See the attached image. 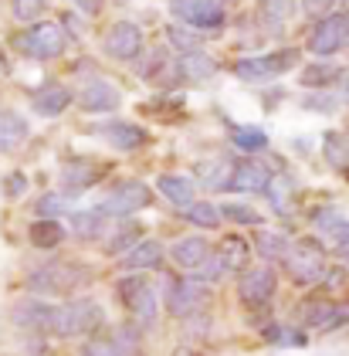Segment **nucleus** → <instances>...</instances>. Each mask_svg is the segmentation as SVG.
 <instances>
[{
  "mask_svg": "<svg viewBox=\"0 0 349 356\" xmlns=\"http://www.w3.org/2000/svg\"><path fill=\"white\" fill-rule=\"evenodd\" d=\"M312 220H316L319 234L332 241V248H339V245H346L349 241V218L343 214V211H336V207H323V211H316V214H312Z\"/></svg>",
  "mask_w": 349,
  "mask_h": 356,
  "instance_id": "16",
  "label": "nucleus"
},
{
  "mask_svg": "<svg viewBox=\"0 0 349 356\" xmlns=\"http://www.w3.org/2000/svg\"><path fill=\"white\" fill-rule=\"evenodd\" d=\"M285 268L292 275V282H298V285L319 282L325 275V248L319 245V241H312V238H302V241H295L292 251H289Z\"/></svg>",
  "mask_w": 349,
  "mask_h": 356,
  "instance_id": "3",
  "label": "nucleus"
},
{
  "mask_svg": "<svg viewBox=\"0 0 349 356\" xmlns=\"http://www.w3.org/2000/svg\"><path fill=\"white\" fill-rule=\"evenodd\" d=\"M275 296V272L271 268H251L241 278V299L247 305H268Z\"/></svg>",
  "mask_w": 349,
  "mask_h": 356,
  "instance_id": "14",
  "label": "nucleus"
},
{
  "mask_svg": "<svg viewBox=\"0 0 349 356\" xmlns=\"http://www.w3.org/2000/svg\"><path fill=\"white\" fill-rule=\"evenodd\" d=\"M99 177H102V170H95V166H85V163L65 166V184H68L72 191H85V187H92Z\"/></svg>",
  "mask_w": 349,
  "mask_h": 356,
  "instance_id": "33",
  "label": "nucleus"
},
{
  "mask_svg": "<svg viewBox=\"0 0 349 356\" xmlns=\"http://www.w3.org/2000/svg\"><path fill=\"white\" fill-rule=\"evenodd\" d=\"M234 143H238V149H244V153H261L268 146V136L258 126H238L234 129Z\"/></svg>",
  "mask_w": 349,
  "mask_h": 356,
  "instance_id": "34",
  "label": "nucleus"
},
{
  "mask_svg": "<svg viewBox=\"0 0 349 356\" xmlns=\"http://www.w3.org/2000/svg\"><path fill=\"white\" fill-rule=\"evenodd\" d=\"M197 177H200V184L211 187V191H231L234 163H227V160H207V163L197 166Z\"/></svg>",
  "mask_w": 349,
  "mask_h": 356,
  "instance_id": "21",
  "label": "nucleus"
},
{
  "mask_svg": "<svg viewBox=\"0 0 349 356\" xmlns=\"http://www.w3.org/2000/svg\"><path fill=\"white\" fill-rule=\"evenodd\" d=\"M325 160L336 166V170H343V173H349V143L339 133H325Z\"/></svg>",
  "mask_w": 349,
  "mask_h": 356,
  "instance_id": "31",
  "label": "nucleus"
},
{
  "mask_svg": "<svg viewBox=\"0 0 349 356\" xmlns=\"http://www.w3.org/2000/svg\"><path fill=\"white\" fill-rule=\"evenodd\" d=\"M48 10V0H14V14L21 21H38Z\"/></svg>",
  "mask_w": 349,
  "mask_h": 356,
  "instance_id": "38",
  "label": "nucleus"
},
{
  "mask_svg": "<svg viewBox=\"0 0 349 356\" xmlns=\"http://www.w3.org/2000/svg\"><path fill=\"white\" fill-rule=\"evenodd\" d=\"M204 302H207V289L197 285L193 278H177V282H170V289H166V309H170V316H177V319L193 316Z\"/></svg>",
  "mask_w": 349,
  "mask_h": 356,
  "instance_id": "10",
  "label": "nucleus"
},
{
  "mask_svg": "<svg viewBox=\"0 0 349 356\" xmlns=\"http://www.w3.org/2000/svg\"><path fill=\"white\" fill-rule=\"evenodd\" d=\"M149 200H153V193H149L146 184H139V180H126V184H119V187L102 200V207H99V211H102L106 218H126V214L143 211Z\"/></svg>",
  "mask_w": 349,
  "mask_h": 356,
  "instance_id": "7",
  "label": "nucleus"
},
{
  "mask_svg": "<svg viewBox=\"0 0 349 356\" xmlns=\"http://www.w3.org/2000/svg\"><path fill=\"white\" fill-rule=\"evenodd\" d=\"M292 14V0H261V21L268 24V31H282V24Z\"/></svg>",
  "mask_w": 349,
  "mask_h": 356,
  "instance_id": "30",
  "label": "nucleus"
},
{
  "mask_svg": "<svg viewBox=\"0 0 349 356\" xmlns=\"http://www.w3.org/2000/svg\"><path fill=\"white\" fill-rule=\"evenodd\" d=\"M295 65H298V51L295 48H285V51H275V55H265V58H241L234 65V75L241 82H268V79L295 68Z\"/></svg>",
  "mask_w": 349,
  "mask_h": 356,
  "instance_id": "4",
  "label": "nucleus"
},
{
  "mask_svg": "<svg viewBox=\"0 0 349 356\" xmlns=\"http://www.w3.org/2000/svg\"><path fill=\"white\" fill-rule=\"evenodd\" d=\"M51 319H54V305H44V302H21L14 309V323L24 329L51 332Z\"/></svg>",
  "mask_w": 349,
  "mask_h": 356,
  "instance_id": "17",
  "label": "nucleus"
},
{
  "mask_svg": "<svg viewBox=\"0 0 349 356\" xmlns=\"http://www.w3.org/2000/svg\"><path fill=\"white\" fill-rule=\"evenodd\" d=\"M177 14L193 31H217L227 24L224 3H217V0H177Z\"/></svg>",
  "mask_w": 349,
  "mask_h": 356,
  "instance_id": "9",
  "label": "nucleus"
},
{
  "mask_svg": "<svg viewBox=\"0 0 349 356\" xmlns=\"http://www.w3.org/2000/svg\"><path fill=\"white\" fill-rule=\"evenodd\" d=\"M119 299L129 305V312H133L139 323H153L156 319V292H153V285H149V278H122L119 282Z\"/></svg>",
  "mask_w": 349,
  "mask_h": 356,
  "instance_id": "8",
  "label": "nucleus"
},
{
  "mask_svg": "<svg viewBox=\"0 0 349 356\" xmlns=\"http://www.w3.org/2000/svg\"><path fill=\"white\" fill-rule=\"evenodd\" d=\"M220 261H224V268L227 272H241L244 265H247V258H251V248H247V241L244 238H238V234H227L224 241H220Z\"/></svg>",
  "mask_w": 349,
  "mask_h": 356,
  "instance_id": "25",
  "label": "nucleus"
},
{
  "mask_svg": "<svg viewBox=\"0 0 349 356\" xmlns=\"http://www.w3.org/2000/svg\"><path fill=\"white\" fill-rule=\"evenodd\" d=\"M102 220H106L102 211H79V214H72V227H75L79 238H99L102 234Z\"/></svg>",
  "mask_w": 349,
  "mask_h": 356,
  "instance_id": "32",
  "label": "nucleus"
},
{
  "mask_svg": "<svg viewBox=\"0 0 349 356\" xmlns=\"http://www.w3.org/2000/svg\"><path fill=\"white\" fill-rule=\"evenodd\" d=\"M21 191H24V177H21V173H14V177L7 180V193H10V197H17Z\"/></svg>",
  "mask_w": 349,
  "mask_h": 356,
  "instance_id": "46",
  "label": "nucleus"
},
{
  "mask_svg": "<svg viewBox=\"0 0 349 356\" xmlns=\"http://www.w3.org/2000/svg\"><path fill=\"white\" fill-rule=\"evenodd\" d=\"M187 220L197 224V227H217L220 224V211L214 204H207V200H197V204L187 207Z\"/></svg>",
  "mask_w": 349,
  "mask_h": 356,
  "instance_id": "35",
  "label": "nucleus"
},
{
  "mask_svg": "<svg viewBox=\"0 0 349 356\" xmlns=\"http://www.w3.org/2000/svg\"><path fill=\"white\" fill-rule=\"evenodd\" d=\"M31 102H34V112H38V115L54 119V115H61V112L72 106V88H65V85H44V88L34 92Z\"/></svg>",
  "mask_w": 349,
  "mask_h": 356,
  "instance_id": "15",
  "label": "nucleus"
},
{
  "mask_svg": "<svg viewBox=\"0 0 349 356\" xmlns=\"http://www.w3.org/2000/svg\"><path fill=\"white\" fill-rule=\"evenodd\" d=\"M27 139V122L17 112H0V153L17 149Z\"/></svg>",
  "mask_w": 349,
  "mask_h": 356,
  "instance_id": "22",
  "label": "nucleus"
},
{
  "mask_svg": "<svg viewBox=\"0 0 349 356\" xmlns=\"http://www.w3.org/2000/svg\"><path fill=\"white\" fill-rule=\"evenodd\" d=\"M160 193L170 200V204H177V207H190L193 204V184H190L187 177H177V173H163L160 177Z\"/></svg>",
  "mask_w": 349,
  "mask_h": 356,
  "instance_id": "23",
  "label": "nucleus"
},
{
  "mask_svg": "<svg viewBox=\"0 0 349 356\" xmlns=\"http://www.w3.org/2000/svg\"><path fill=\"white\" fill-rule=\"evenodd\" d=\"M143 51V31L129 24V21H119L115 28H108L106 34V55L115 61H133Z\"/></svg>",
  "mask_w": 349,
  "mask_h": 356,
  "instance_id": "11",
  "label": "nucleus"
},
{
  "mask_svg": "<svg viewBox=\"0 0 349 356\" xmlns=\"http://www.w3.org/2000/svg\"><path fill=\"white\" fill-rule=\"evenodd\" d=\"M343 3H346V7H349V0H343Z\"/></svg>",
  "mask_w": 349,
  "mask_h": 356,
  "instance_id": "50",
  "label": "nucleus"
},
{
  "mask_svg": "<svg viewBox=\"0 0 349 356\" xmlns=\"http://www.w3.org/2000/svg\"><path fill=\"white\" fill-rule=\"evenodd\" d=\"M211 254H214V251H211V245H207L204 238H197V234H193V238H184V241H177V245H173V261H177V265H184V268H193V272H197V268H200Z\"/></svg>",
  "mask_w": 349,
  "mask_h": 356,
  "instance_id": "18",
  "label": "nucleus"
},
{
  "mask_svg": "<svg viewBox=\"0 0 349 356\" xmlns=\"http://www.w3.org/2000/svg\"><path fill=\"white\" fill-rule=\"evenodd\" d=\"M139 241H143V231L136 227L133 220H126V224H119V227L112 231V238L106 241V251H108V254H119V251H133Z\"/></svg>",
  "mask_w": 349,
  "mask_h": 356,
  "instance_id": "28",
  "label": "nucleus"
},
{
  "mask_svg": "<svg viewBox=\"0 0 349 356\" xmlns=\"http://www.w3.org/2000/svg\"><path fill=\"white\" fill-rule=\"evenodd\" d=\"M349 44V14H325L309 38V51L319 58H332Z\"/></svg>",
  "mask_w": 349,
  "mask_h": 356,
  "instance_id": "5",
  "label": "nucleus"
},
{
  "mask_svg": "<svg viewBox=\"0 0 349 356\" xmlns=\"http://www.w3.org/2000/svg\"><path fill=\"white\" fill-rule=\"evenodd\" d=\"M332 3H336V0H302L305 14H316V17H325V14L332 10Z\"/></svg>",
  "mask_w": 349,
  "mask_h": 356,
  "instance_id": "44",
  "label": "nucleus"
},
{
  "mask_svg": "<svg viewBox=\"0 0 349 356\" xmlns=\"http://www.w3.org/2000/svg\"><path fill=\"white\" fill-rule=\"evenodd\" d=\"M336 254H339V258H343V261L349 265V241H346V245H339V248H336Z\"/></svg>",
  "mask_w": 349,
  "mask_h": 356,
  "instance_id": "47",
  "label": "nucleus"
},
{
  "mask_svg": "<svg viewBox=\"0 0 349 356\" xmlns=\"http://www.w3.org/2000/svg\"><path fill=\"white\" fill-rule=\"evenodd\" d=\"M268 200L271 204H275V207H278V211H285V207H289V193H292V184H289V180H285V177H278V180H275V177H271V184H268Z\"/></svg>",
  "mask_w": 349,
  "mask_h": 356,
  "instance_id": "37",
  "label": "nucleus"
},
{
  "mask_svg": "<svg viewBox=\"0 0 349 356\" xmlns=\"http://www.w3.org/2000/svg\"><path fill=\"white\" fill-rule=\"evenodd\" d=\"M17 48L27 58H38V61H48L58 58L65 51V31L58 24H31V28L17 38Z\"/></svg>",
  "mask_w": 349,
  "mask_h": 356,
  "instance_id": "6",
  "label": "nucleus"
},
{
  "mask_svg": "<svg viewBox=\"0 0 349 356\" xmlns=\"http://www.w3.org/2000/svg\"><path fill=\"white\" fill-rule=\"evenodd\" d=\"M85 356H126V350L119 346V339H92L85 346Z\"/></svg>",
  "mask_w": 349,
  "mask_h": 356,
  "instance_id": "40",
  "label": "nucleus"
},
{
  "mask_svg": "<svg viewBox=\"0 0 349 356\" xmlns=\"http://www.w3.org/2000/svg\"><path fill=\"white\" fill-rule=\"evenodd\" d=\"M271 184V173L265 163L258 160H241L234 163V177H231V191L238 193H265Z\"/></svg>",
  "mask_w": 349,
  "mask_h": 356,
  "instance_id": "12",
  "label": "nucleus"
},
{
  "mask_svg": "<svg viewBox=\"0 0 349 356\" xmlns=\"http://www.w3.org/2000/svg\"><path fill=\"white\" fill-rule=\"evenodd\" d=\"M214 72L217 61L204 51H190L180 58V79H187V82H207V79H214Z\"/></svg>",
  "mask_w": 349,
  "mask_h": 356,
  "instance_id": "20",
  "label": "nucleus"
},
{
  "mask_svg": "<svg viewBox=\"0 0 349 356\" xmlns=\"http://www.w3.org/2000/svg\"><path fill=\"white\" fill-rule=\"evenodd\" d=\"M79 10H85V14H99V7H102V0H72Z\"/></svg>",
  "mask_w": 349,
  "mask_h": 356,
  "instance_id": "45",
  "label": "nucleus"
},
{
  "mask_svg": "<svg viewBox=\"0 0 349 356\" xmlns=\"http://www.w3.org/2000/svg\"><path fill=\"white\" fill-rule=\"evenodd\" d=\"M227 272L224 268V261H220V254H211L200 268H197V278H204V282H214V278H220V275Z\"/></svg>",
  "mask_w": 349,
  "mask_h": 356,
  "instance_id": "41",
  "label": "nucleus"
},
{
  "mask_svg": "<svg viewBox=\"0 0 349 356\" xmlns=\"http://www.w3.org/2000/svg\"><path fill=\"white\" fill-rule=\"evenodd\" d=\"M119 102H122L119 88H112V85L102 82V79H92L79 95V106L85 112H112V109H119Z\"/></svg>",
  "mask_w": 349,
  "mask_h": 356,
  "instance_id": "13",
  "label": "nucleus"
},
{
  "mask_svg": "<svg viewBox=\"0 0 349 356\" xmlns=\"http://www.w3.org/2000/svg\"><path fill=\"white\" fill-rule=\"evenodd\" d=\"M217 3H227V0H217Z\"/></svg>",
  "mask_w": 349,
  "mask_h": 356,
  "instance_id": "49",
  "label": "nucleus"
},
{
  "mask_svg": "<svg viewBox=\"0 0 349 356\" xmlns=\"http://www.w3.org/2000/svg\"><path fill=\"white\" fill-rule=\"evenodd\" d=\"M173 356H197V353H193V350H177Z\"/></svg>",
  "mask_w": 349,
  "mask_h": 356,
  "instance_id": "48",
  "label": "nucleus"
},
{
  "mask_svg": "<svg viewBox=\"0 0 349 356\" xmlns=\"http://www.w3.org/2000/svg\"><path fill=\"white\" fill-rule=\"evenodd\" d=\"M99 133H102L115 149H139V146L146 143V133H143L139 126H133V122H106Z\"/></svg>",
  "mask_w": 349,
  "mask_h": 356,
  "instance_id": "19",
  "label": "nucleus"
},
{
  "mask_svg": "<svg viewBox=\"0 0 349 356\" xmlns=\"http://www.w3.org/2000/svg\"><path fill=\"white\" fill-rule=\"evenodd\" d=\"M254 248H258V254L268 258V261H285L289 251H292L289 238H285V234H275V231H261V234L254 238Z\"/></svg>",
  "mask_w": 349,
  "mask_h": 356,
  "instance_id": "27",
  "label": "nucleus"
},
{
  "mask_svg": "<svg viewBox=\"0 0 349 356\" xmlns=\"http://www.w3.org/2000/svg\"><path fill=\"white\" fill-rule=\"evenodd\" d=\"M305 106L316 109V112H336L339 109V99H336V95H309Z\"/></svg>",
  "mask_w": 349,
  "mask_h": 356,
  "instance_id": "43",
  "label": "nucleus"
},
{
  "mask_svg": "<svg viewBox=\"0 0 349 356\" xmlns=\"http://www.w3.org/2000/svg\"><path fill=\"white\" fill-rule=\"evenodd\" d=\"M339 68L336 65H309L305 72H302V85L305 88H329L332 82H339Z\"/></svg>",
  "mask_w": 349,
  "mask_h": 356,
  "instance_id": "29",
  "label": "nucleus"
},
{
  "mask_svg": "<svg viewBox=\"0 0 349 356\" xmlns=\"http://www.w3.org/2000/svg\"><path fill=\"white\" fill-rule=\"evenodd\" d=\"M85 282H88V268L79 261H51L27 278V285L44 296H68V292L81 289Z\"/></svg>",
  "mask_w": 349,
  "mask_h": 356,
  "instance_id": "1",
  "label": "nucleus"
},
{
  "mask_svg": "<svg viewBox=\"0 0 349 356\" xmlns=\"http://www.w3.org/2000/svg\"><path fill=\"white\" fill-rule=\"evenodd\" d=\"M61 211H65V197H58V193H48V197L38 200V214H44V218L61 214Z\"/></svg>",
  "mask_w": 349,
  "mask_h": 356,
  "instance_id": "42",
  "label": "nucleus"
},
{
  "mask_svg": "<svg viewBox=\"0 0 349 356\" xmlns=\"http://www.w3.org/2000/svg\"><path fill=\"white\" fill-rule=\"evenodd\" d=\"M102 323H106L102 305L92 299H79V302H68V305H58L54 309L51 332L54 336H85V332H95Z\"/></svg>",
  "mask_w": 349,
  "mask_h": 356,
  "instance_id": "2",
  "label": "nucleus"
},
{
  "mask_svg": "<svg viewBox=\"0 0 349 356\" xmlns=\"http://www.w3.org/2000/svg\"><path fill=\"white\" fill-rule=\"evenodd\" d=\"M163 261V248L160 241H139V245L122 258V265L126 268H133V272H146V268H156Z\"/></svg>",
  "mask_w": 349,
  "mask_h": 356,
  "instance_id": "24",
  "label": "nucleus"
},
{
  "mask_svg": "<svg viewBox=\"0 0 349 356\" xmlns=\"http://www.w3.org/2000/svg\"><path fill=\"white\" fill-rule=\"evenodd\" d=\"M31 241H34V248H58L61 241H65V227H61V220L54 218H41L31 224Z\"/></svg>",
  "mask_w": 349,
  "mask_h": 356,
  "instance_id": "26",
  "label": "nucleus"
},
{
  "mask_svg": "<svg viewBox=\"0 0 349 356\" xmlns=\"http://www.w3.org/2000/svg\"><path fill=\"white\" fill-rule=\"evenodd\" d=\"M166 38H170V44H173L177 51H184V55L200 51V34H197L193 28H170L166 31Z\"/></svg>",
  "mask_w": 349,
  "mask_h": 356,
  "instance_id": "36",
  "label": "nucleus"
},
{
  "mask_svg": "<svg viewBox=\"0 0 349 356\" xmlns=\"http://www.w3.org/2000/svg\"><path fill=\"white\" fill-rule=\"evenodd\" d=\"M220 214L227 220H238V224H261V214L251 211V207H241V204H224Z\"/></svg>",
  "mask_w": 349,
  "mask_h": 356,
  "instance_id": "39",
  "label": "nucleus"
}]
</instances>
